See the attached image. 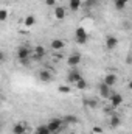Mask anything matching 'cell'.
Returning <instances> with one entry per match:
<instances>
[{
	"label": "cell",
	"mask_w": 132,
	"mask_h": 134,
	"mask_svg": "<svg viewBox=\"0 0 132 134\" xmlns=\"http://www.w3.org/2000/svg\"><path fill=\"white\" fill-rule=\"evenodd\" d=\"M8 16H9V13H8V9H5V8H2V9H0V22H5V20L8 19Z\"/></svg>",
	"instance_id": "obj_20"
},
{
	"label": "cell",
	"mask_w": 132,
	"mask_h": 134,
	"mask_svg": "<svg viewBox=\"0 0 132 134\" xmlns=\"http://www.w3.org/2000/svg\"><path fill=\"white\" fill-rule=\"evenodd\" d=\"M45 5H48V6H56V0H45Z\"/></svg>",
	"instance_id": "obj_24"
},
{
	"label": "cell",
	"mask_w": 132,
	"mask_h": 134,
	"mask_svg": "<svg viewBox=\"0 0 132 134\" xmlns=\"http://www.w3.org/2000/svg\"><path fill=\"white\" fill-rule=\"evenodd\" d=\"M37 76H39V80H40V81H44V83H48V81H51V80H53V73H51L48 69H42V70H39Z\"/></svg>",
	"instance_id": "obj_5"
},
{
	"label": "cell",
	"mask_w": 132,
	"mask_h": 134,
	"mask_svg": "<svg viewBox=\"0 0 132 134\" xmlns=\"http://www.w3.org/2000/svg\"><path fill=\"white\" fill-rule=\"evenodd\" d=\"M31 55H33V58L34 59H42L45 55H47V52H45V48L42 47V45H37V47H34V50L31 52Z\"/></svg>",
	"instance_id": "obj_7"
},
{
	"label": "cell",
	"mask_w": 132,
	"mask_h": 134,
	"mask_svg": "<svg viewBox=\"0 0 132 134\" xmlns=\"http://www.w3.org/2000/svg\"><path fill=\"white\" fill-rule=\"evenodd\" d=\"M118 45V39L115 37V36H107L106 37V48L107 50H112V48H115Z\"/></svg>",
	"instance_id": "obj_9"
},
{
	"label": "cell",
	"mask_w": 132,
	"mask_h": 134,
	"mask_svg": "<svg viewBox=\"0 0 132 134\" xmlns=\"http://www.w3.org/2000/svg\"><path fill=\"white\" fill-rule=\"evenodd\" d=\"M75 36H76V42L78 44H86L87 42V39H89V36H87V31L82 28V27H78L76 28V31H75Z\"/></svg>",
	"instance_id": "obj_3"
},
{
	"label": "cell",
	"mask_w": 132,
	"mask_h": 134,
	"mask_svg": "<svg viewBox=\"0 0 132 134\" xmlns=\"http://www.w3.org/2000/svg\"><path fill=\"white\" fill-rule=\"evenodd\" d=\"M117 80H118V76H117L115 73H107V75L104 76V84L109 86V87H112V86L117 83Z\"/></svg>",
	"instance_id": "obj_10"
},
{
	"label": "cell",
	"mask_w": 132,
	"mask_h": 134,
	"mask_svg": "<svg viewBox=\"0 0 132 134\" xmlns=\"http://www.w3.org/2000/svg\"><path fill=\"white\" fill-rule=\"evenodd\" d=\"M55 17L59 19V20H62V19L65 17V9H64L62 6L56 5V6H55Z\"/></svg>",
	"instance_id": "obj_12"
},
{
	"label": "cell",
	"mask_w": 132,
	"mask_h": 134,
	"mask_svg": "<svg viewBox=\"0 0 132 134\" xmlns=\"http://www.w3.org/2000/svg\"><path fill=\"white\" fill-rule=\"evenodd\" d=\"M47 128H48L50 133H61V130H62V120H59V119H51V120L47 123Z\"/></svg>",
	"instance_id": "obj_1"
},
{
	"label": "cell",
	"mask_w": 132,
	"mask_h": 134,
	"mask_svg": "<svg viewBox=\"0 0 132 134\" xmlns=\"http://www.w3.org/2000/svg\"><path fill=\"white\" fill-rule=\"evenodd\" d=\"M81 78H82V75H81L76 69H71V70L68 72V75H67V81L71 83V84H75V83H76L78 80H81Z\"/></svg>",
	"instance_id": "obj_6"
},
{
	"label": "cell",
	"mask_w": 132,
	"mask_h": 134,
	"mask_svg": "<svg viewBox=\"0 0 132 134\" xmlns=\"http://www.w3.org/2000/svg\"><path fill=\"white\" fill-rule=\"evenodd\" d=\"M68 5H70L71 11H78L82 5V0H68Z\"/></svg>",
	"instance_id": "obj_16"
},
{
	"label": "cell",
	"mask_w": 132,
	"mask_h": 134,
	"mask_svg": "<svg viewBox=\"0 0 132 134\" xmlns=\"http://www.w3.org/2000/svg\"><path fill=\"white\" fill-rule=\"evenodd\" d=\"M30 56H31V50L28 47H19V50H17V59L20 63H27Z\"/></svg>",
	"instance_id": "obj_2"
},
{
	"label": "cell",
	"mask_w": 132,
	"mask_h": 134,
	"mask_svg": "<svg viewBox=\"0 0 132 134\" xmlns=\"http://www.w3.org/2000/svg\"><path fill=\"white\" fill-rule=\"evenodd\" d=\"M110 94H112V92H110V87H109V86H106V84L103 83V84L99 86V95H101L103 98H109V97H110Z\"/></svg>",
	"instance_id": "obj_11"
},
{
	"label": "cell",
	"mask_w": 132,
	"mask_h": 134,
	"mask_svg": "<svg viewBox=\"0 0 132 134\" xmlns=\"http://www.w3.org/2000/svg\"><path fill=\"white\" fill-rule=\"evenodd\" d=\"M75 87H76L78 91H84V89L87 87V83H86V80H84V78H81V80H78V81L75 83Z\"/></svg>",
	"instance_id": "obj_18"
},
{
	"label": "cell",
	"mask_w": 132,
	"mask_h": 134,
	"mask_svg": "<svg viewBox=\"0 0 132 134\" xmlns=\"http://www.w3.org/2000/svg\"><path fill=\"white\" fill-rule=\"evenodd\" d=\"M87 103H89V106H97V101H93V100H87Z\"/></svg>",
	"instance_id": "obj_27"
},
{
	"label": "cell",
	"mask_w": 132,
	"mask_h": 134,
	"mask_svg": "<svg viewBox=\"0 0 132 134\" xmlns=\"http://www.w3.org/2000/svg\"><path fill=\"white\" fill-rule=\"evenodd\" d=\"M34 24H36V16H34V14H28V16L23 19V25H25L27 28L33 27Z\"/></svg>",
	"instance_id": "obj_14"
},
{
	"label": "cell",
	"mask_w": 132,
	"mask_h": 134,
	"mask_svg": "<svg viewBox=\"0 0 132 134\" xmlns=\"http://www.w3.org/2000/svg\"><path fill=\"white\" fill-rule=\"evenodd\" d=\"M78 119H76V115H65V122L67 123H75Z\"/></svg>",
	"instance_id": "obj_22"
},
{
	"label": "cell",
	"mask_w": 132,
	"mask_h": 134,
	"mask_svg": "<svg viewBox=\"0 0 132 134\" xmlns=\"http://www.w3.org/2000/svg\"><path fill=\"white\" fill-rule=\"evenodd\" d=\"M3 61H5V53H3V52L0 50V64H2Z\"/></svg>",
	"instance_id": "obj_26"
},
{
	"label": "cell",
	"mask_w": 132,
	"mask_h": 134,
	"mask_svg": "<svg viewBox=\"0 0 132 134\" xmlns=\"http://www.w3.org/2000/svg\"><path fill=\"white\" fill-rule=\"evenodd\" d=\"M50 134H59V133H50Z\"/></svg>",
	"instance_id": "obj_30"
},
{
	"label": "cell",
	"mask_w": 132,
	"mask_h": 134,
	"mask_svg": "<svg viewBox=\"0 0 132 134\" xmlns=\"http://www.w3.org/2000/svg\"><path fill=\"white\" fill-rule=\"evenodd\" d=\"M81 61H82V56L79 55V53H73V55H70L68 58H67V63H68V66L70 67H76L81 64Z\"/></svg>",
	"instance_id": "obj_4"
},
{
	"label": "cell",
	"mask_w": 132,
	"mask_h": 134,
	"mask_svg": "<svg viewBox=\"0 0 132 134\" xmlns=\"http://www.w3.org/2000/svg\"><path fill=\"white\" fill-rule=\"evenodd\" d=\"M121 2H124V3H129V2H131V0H121Z\"/></svg>",
	"instance_id": "obj_28"
},
{
	"label": "cell",
	"mask_w": 132,
	"mask_h": 134,
	"mask_svg": "<svg viewBox=\"0 0 132 134\" xmlns=\"http://www.w3.org/2000/svg\"><path fill=\"white\" fill-rule=\"evenodd\" d=\"M25 130H27V126L23 123H16L13 126V134H25Z\"/></svg>",
	"instance_id": "obj_15"
},
{
	"label": "cell",
	"mask_w": 132,
	"mask_h": 134,
	"mask_svg": "<svg viewBox=\"0 0 132 134\" xmlns=\"http://www.w3.org/2000/svg\"><path fill=\"white\" fill-rule=\"evenodd\" d=\"M120 125H121L120 115H112V117H110V128H118Z\"/></svg>",
	"instance_id": "obj_17"
},
{
	"label": "cell",
	"mask_w": 132,
	"mask_h": 134,
	"mask_svg": "<svg viewBox=\"0 0 132 134\" xmlns=\"http://www.w3.org/2000/svg\"><path fill=\"white\" fill-rule=\"evenodd\" d=\"M109 100H110V104H112L113 108H118V106L123 103V95H121V94H110Z\"/></svg>",
	"instance_id": "obj_8"
},
{
	"label": "cell",
	"mask_w": 132,
	"mask_h": 134,
	"mask_svg": "<svg viewBox=\"0 0 132 134\" xmlns=\"http://www.w3.org/2000/svg\"><path fill=\"white\" fill-rule=\"evenodd\" d=\"M64 45H65V42H64L62 39H53V41H51V48H53V50H62Z\"/></svg>",
	"instance_id": "obj_13"
},
{
	"label": "cell",
	"mask_w": 132,
	"mask_h": 134,
	"mask_svg": "<svg viewBox=\"0 0 132 134\" xmlns=\"http://www.w3.org/2000/svg\"><path fill=\"white\" fill-rule=\"evenodd\" d=\"M93 133L101 134V133H103V128H101V126H93Z\"/></svg>",
	"instance_id": "obj_25"
},
{
	"label": "cell",
	"mask_w": 132,
	"mask_h": 134,
	"mask_svg": "<svg viewBox=\"0 0 132 134\" xmlns=\"http://www.w3.org/2000/svg\"><path fill=\"white\" fill-rule=\"evenodd\" d=\"M34 134H50V131H48L47 125H40V126H37V128H36V133H34Z\"/></svg>",
	"instance_id": "obj_19"
},
{
	"label": "cell",
	"mask_w": 132,
	"mask_h": 134,
	"mask_svg": "<svg viewBox=\"0 0 132 134\" xmlns=\"http://www.w3.org/2000/svg\"><path fill=\"white\" fill-rule=\"evenodd\" d=\"M59 91H61L62 94H68V92H70V87H68V86H61Z\"/></svg>",
	"instance_id": "obj_23"
},
{
	"label": "cell",
	"mask_w": 132,
	"mask_h": 134,
	"mask_svg": "<svg viewBox=\"0 0 132 134\" xmlns=\"http://www.w3.org/2000/svg\"><path fill=\"white\" fill-rule=\"evenodd\" d=\"M0 131H2V122H0Z\"/></svg>",
	"instance_id": "obj_29"
},
{
	"label": "cell",
	"mask_w": 132,
	"mask_h": 134,
	"mask_svg": "<svg viewBox=\"0 0 132 134\" xmlns=\"http://www.w3.org/2000/svg\"><path fill=\"white\" fill-rule=\"evenodd\" d=\"M115 8H117V9H124V8H126V3L121 2V0H115Z\"/></svg>",
	"instance_id": "obj_21"
}]
</instances>
